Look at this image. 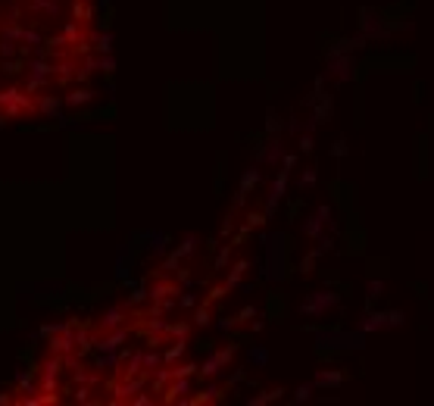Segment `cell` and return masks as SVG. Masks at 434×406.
I'll return each instance as SVG.
<instances>
[{"label": "cell", "instance_id": "4", "mask_svg": "<svg viewBox=\"0 0 434 406\" xmlns=\"http://www.w3.org/2000/svg\"><path fill=\"white\" fill-rule=\"evenodd\" d=\"M75 344H78V334H72V328L66 325L63 331H56L53 338H50V353L66 356V353H72V350H75Z\"/></svg>", "mask_w": 434, "mask_h": 406}, {"label": "cell", "instance_id": "8", "mask_svg": "<svg viewBox=\"0 0 434 406\" xmlns=\"http://www.w3.org/2000/svg\"><path fill=\"white\" fill-rule=\"evenodd\" d=\"M125 316H128V309H125V306H116V309H110L107 316L100 319V328H103V331H110V328H122Z\"/></svg>", "mask_w": 434, "mask_h": 406}, {"label": "cell", "instance_id": "29", "mask_svg": "<svg viewBox=\"0 0 434 406\" xmlns=\"http://www.w3.org/2000/svg\"><path fill=\"white\" fill-rule=\"evenodd\" d=\"M169 334H172V338H184V334H187V325H172Z\"/></svg>", "mask_w": 434, "mask_h": 406}, {"label": "cell", "instance_id": "11", "mask_svg": "<svg viewBox=\"0 0 434 406\" xmlns=\"http://www.w3.org/2000/svg\"><path fill=\"white\" fill-rule=\"evenodd\" d=\"M256 181H260V169H250V172H247V175H244V178H241V194H238V203H241V200H244V197H247V194H250V188H253V184H256Z\"/></svg>", "mask_w": 434, "mask_h": 406}, {"label": "cell", "instance_id": "38", "mask_svg": "<svg viewBox=\"0 0 434 406\" xmlns=\"http://www.w3.org/2000/svg\"><path fill=\"white\" fill-rule=\"evenodd\" d=\"M225 260H228V247L219 253V260H216V266H225Z\"/></svg>", "mask_w": 434, "mask_h": 406}, {"label": "cell", "instance_id": "2", "mask_svg": "<svg viewBox=\"0 0 434 406\" xmlns=\"http://www.w3.org/2000/svg\"><path fill=\"white\" fill-rule=\"evenodd\" d=\"M337 303V294H331V291H319V294H309L306 300L300 303V316H309V319H319V316H325L328 309H331Z\"/></svg>", "mask_w": 434, "mask_h": 406}, {"label": "cell", "instance_id": "7", "mask_svg": "<svg viewBox=\"0 0 434 406\" xmlns=\"http://www.w3.org/2000/svg\"><path fill=\"white\" fill-rule=\"evenodd\" d=\"M356 334H319V347H356Z\"/></svg>", "mask_w": 434, "mask_h": 406}, {"label": "cell", "instance_id": "16", "mask_svg": "<svg viewBox=\"0 0 434 406\" xmlns=\"http://www.w3.org/2000/svg\"><path fill=\"white\" fill-rule=\"evenodd\" d=\"M60 369H63V356L53 353V359H47V363H44V375H60Z\"/></svg>", "mask_w": 434, "mask_h": 406}, {"label": "cell", "instance_id": "13", "mask_svg": "<svg viewBox=\"0 0 434 406\" xmlns=\"http://www.w3.org/2000/svg\"><path fill=\"white\" fill-rule=\"evenodd\" d=\"M187 391H191V381H187V378H175V385L166 391V400H175L178 394H187Z\"/></svg>", "mask_w": 434, "mask_h": 406}, {"label": "cell", "instance_id": "31", "mask_svg": "<svg viewBox=\"0 0 434 406\" xmlns=\"http://www.w3.org/2000/svg\"><path fill=\"white\" fill-rule=\"evenodd\" d=\"M300 184H303V188H312V184H315V172H306V175L300 178Z\"/></svg>", "mask_w": 434, "mask_h": 406}, {"label": "cell", "instance_id": "23", "mask_svg": "<svg viewBox=\"0 0 434 406\" xmlns=\"http://www.w3.org/2000/svg\"><path fill=\"white\" fill-rule=\"evenodd\" d=\"M194 322H197V325H209V309H206V306H200V309L194 312Z\"/></svg>", "mask_w": 434, "mask_h": 406}, {"label": "cell", "instance_id": "17", "mask_svg": "<svg viewBox=\"0 0 434 406\" xmlns=\"http://www.w3.org/2000/svg\"><path fill=\"white\" fill-rule=\"evenodd\" d=\"M184 353V338H178V341H175V347H169V350H166V356H162V359H166V363H175V359H178Z\"/></svg>", "mask_w": 434, "mask_h": 406}, {"label": "cell", "instance_id": "21", "mask_svg": "<svg viewBox=\"0 0 434 406\" xmlns=\"http://www.w3.org/2000/svg\"><path fill=\"white\" fill-rule=\"evenodd\" d=\"M166 294H175V287H172V284H159V287H153V291H150V297H153V300L166 297Z\"/></svg>", "mask_w": 434, "mask_h": 406}, {"label": "cell", "instance_id": "22", "mask_svg": "<svg viewBox=\"0 0 434 406\" xmlns=\"http://www.w3.org/2000/svg\"><path fill=\"white\" fill-rule=\"evenodd\" d=\"M309 397H312V388H309V385H303V388H297V394H294V400H297V403H303V400H309Z\"/></svg>", "mask_w": 434, "mask_h": 406}, {"label": "cell", "instance_id": "39", "mask_svg": "<svg viewBox=\"0 0 434 406\" xmlns=\"http://www.w3.org/2000/svg\"><path fill=\"white\" fill-rule=\"evenodd\" d=\"M88 394H91L88 388H78V394H75V400H88Z\"/></svg>", "mask_w": 434, "mask_h": 406}, {"label": "cell", "instance_id": "32", "mask_svg": "<svg viewBox=\"0 0 434 406\" xmlns=\"http://www.w3.org/2000/svg\"><path fill=\"white\" fill-rule=\"evenodd\" d=\"M247 222H250V225H263V222H266V216H263V213H250Z\"/></svg>", "mask_w": 434, "mask_h": 406}, {"label": "cell", "instance_id": "36", "mask_svg": "<svg viewBox=\"0 0 434 406\" xmlns=\"http://www.w3.org/2000/svg\"><path fill=\"white\" fill-rule=\"evenodd\" d=\"M234 322H238V319H222V322H219V328H222V331H228Z\"/></svg>", "mask_w": 434, "mask_h": 406}, {"label": "cell", "instance_id": "18", "mask_svg": "<svg viewBox=\"0 0 434 406\" xmlns=\"http://www.w3.org/2000/svg\"><path fill=\"white\" fill-rule=\"evenodd\" d=\"M31 75L34 78H47V75H53V69L47 63H31Z\"/></svg>", "mask_w": 434, "mask_h": 406}, {"label": "cell", "instance_id": "12", "mask_svg": "<svg viewBox=\"0 0 434 406\" xmlns=\"http://www.w3.org/2000/svg\"><path fill=\"white\" fill-rule=\"evenodd\" d=\"M341 381H344L341 372H319L315 375V385L319 388H334V385H341Z\"/></svg>", "mask_w": 434, "mask_h": 406}, {"label": "cell", "instance_id": "10", "mask_svg": "<svg viewBox=\"0 0 434 406\" xmlns=\"http://www.w3.org/2000/svg\"><path fill=\"white\" fill-rule=\"evenodd\" d=\"M125 338H128V328H116L110 338H100V341H97V350H103V353H107V350H116V347H119Z\"/></svg>", "mask_w": 434, "mask_h": 406}, {"label": "cell", "instance_id": "14", "mask_svg": "<svg viewBox=\"0 0 434 406\" xmlns=\"http://www.w3.org/2000/svg\"><path fill=\"white\" fill-rule=\"evenodd\" d=\"M34 107H38L41 113H56L60 110V100L56 97H41V100H34Z\"/></svg>", "mask_w": 434, "mask_h": 406}, {"label": "cell", "instance_id": "15", "mask_svg": "<svg viewBox=\"0 0 434 406\" xmlns=\"http://www.w3.org/2000/svg\"><path fill=\"white\" fill-rule=\"evenodd\" d=\"M244 272H247V263L241 260V263H238V266H234V269H231V275H228V281H225V287H234V284L241 281V275H244Z\"/></svg>", "mask_w": 434, "mask_h": 406}, {"label": "cell", "instance_id": "6", "mask_svg": "<svg viewBox=\"0 0 434 406\" xmlns=\"http://www.w3.org/2000/svg\"><path fill=\"white\" fill-rule=\"evenodd\" d=\"M231 353H234V347H225V350H219V353H213V356L206 359V366L200 369V372H203V375H216V372H219L222 366H228V359H231Z\"/></svg>", "mask_w": 434, "mask_h": 406}, {"label": "cell", "instance_id": "19", "mask_svg": "<svg viewBox=\"0 0 434 406\" xmlns=\"http://www.w3.org/2000/svg\"><path fill=\"white\" fill-rule=\"evenodd\" d=\"M91 100V91H75V94H69L66 103H72V107H78V103H88Z\"/></svg>", "mask_w": 434, "mask_h": 406}, {"label": "cell", "instance_id": "20", "mask_svg": "<svg viewBox=\"0 0 434 406\" xmlns=\"http://www.w3.org/2000/svg\"><path fill=\"white\" fill-rule=\"evenodd\" d=\"M197 372V366H191V363H184V366H178V369H172V375L175 378H187V375H194Z\"/></svg>", "mask_w": 434, "mask_h": 406}, {"label": "cell", "instance_id": "37", "mask_svg": "<svg viewBox=\"0 0 434 406\" xmlns=\"http://www.w3.org/2000/svg\"><path fill=\"white\" fill-rule=\"evenodd\" d=\"M194 303H197V300H194L191 294H184V297H181V306H194Z\"/></svg>", "mask_w": 434, "mask_h": 406}, {"label": "cell", "instance_id": "3", "mask_svg": "<svg viewBox=\"0 0 434 406\" xmlns=\"http://www.w3.org/2000/svg\"><path fill=\"white\" fill-rule=\"evenodd\" d=\"M394 325H403V312H400V309L369 312V316L359 319V328H362V331H381V328H394Z\"/></svg>", "mask_w": 434, "mask_h": 406}, {"label": "cell", "instance_id": "35", "mask_svg": "<svg viewBox=\"0 0 434 406\" xmlns=\"http://www.w3.org/2000/svg\"><path fill=\"white\" fill-rule=\"evenodd\" d=\"M300 150H303V153H306V150H312V137H303V141H300Z\"/></svg>", "mask_w": 434, "mask_h": 406}, {"label": "cell", "instance_id": "33", "mask_svg": "<svg viewBox=\"0 0 434 406\" xmlns=\"http://www.w3.org/2000/svg\"><path fill=\"white\" fill-rule=\"evenodd\" d=\"M110 44H113V38H110V34H103V38H100V44H97V47H100L103 53H107V50H110Z\"/></svg>", "mask_w": 434, "mask_h": 406}, {"label": "cell", "instance_id": "24", "mask_svg": "<svg viewBox=\"0 0 434 406\" xmlns=\"http://www.w3.org/2000/svg\"><path fill=\"white\" fill-rule=\"evenodd\" d=\"M159 363V356L156 353H144V372H153V366Z\"/></svg>", "mask_w": 434, "mask_h": 406}, {"label": "cell", "instance_id": "26", "mask_svg": "<svg viewBox=\"0 0 434 406\" xmlns=\"http://www.w3.org/2000/svg\"><path fill=\"white\" fill-rule=\"evenodd\" d=\"M381 291H384V281H369V297H372V300L381 297Z\"/></svg>", "mask_w": 434, "mask_h": 406}, {"label": "cell", "instance_id": "5", "mask_svg": "<svg viewBox=\"0 0 434 406\" xmlns=\"http://www.w3.org/2000/svg\"><path fill=\"white\" fill-rule=\"evenodd\" d=\"M331 222V206H319L309 219H306V225H303V231H306L309 238H319L322 235V228Z\"/></svg>", "mask_w": 434, "mask_h": 406}, {"label": "cell", "instance_id": "27", "mask_svg": "<svg viewBox=\"0 0 434 406\" xmlns=\"http://www.w3.org/2000/svg\"><path fill=\"white\" fill-rule=\"evenodd\" d=\"M169 378H175V375H172V372H159V375H156V381H153V388H156V391H162Z\"/></svg>", "mask_w": 434, "mask_h": 406}, {"label": "cell", "instance_id": "30", "mask_svg": "<svg viewBox=\"0 0 434 406\" xmlns=\"http://www.w3.org/2000/svg\"><path fill=\"white\" fill-rule=\"evenodd\" d=\"M250 316H256V309H253V306H244V309L238 312V322H247Z\"/></svg>", "mask_w": 434, "mask_h": 406}, {"label": "cell", "instance_id": "1", "mask_svg": "<svg viewBox=\"0 0 434 406\" xmlns=\"http://www.w3.org/2000/svg\"><path fill=\"white\" fill-rule=\"evenodd\" d=\"M0 110H3L6 119H16V116L31 113V110H38V107H34V100L28 97V91L6 88V91H0Z\"/></svg>", "mask_w": 434, "mask_h": 406}, {"label": "cell", "instance_id": "28", "mask_svg": "<svg viewBox=\"0 0 434 406\" xmlns=\"http://www.w3.org/2000/svg\"><path fill=\"white\" fill-rule=\"evenodd\" d=\"M88 16H91V9H88L85 3H75V19H78V22H85Z\"/></svg>", "mask_w": 434, "mask_h": 406}, {"label": "cell", "instance_id": "9", "mask_svg": "<svg viewBox=\"0 0 434 406\" xmlns=\"http://www.w3.org/2000/svg\"><path fill=\"white\" fill-rule=\"evenodd\" d=\"M285 184H288V172H281V175L275 178V184H272V194H269V203H266V213H272L275 206H278V200H281V194H285Z\"/></svg>", "mask_w": 434, "mask_h": 406}, {"label": "cell", "instance_id": "34", "mask_svg": "<svg viewBox=\"0 0 434 406\" xmlns=\"http://www.w3.org/2000/svg\"><path fill=\"white\" fill-rule=\"evenodd\" d=\"M138 406H150V403H153V400H150V397H144V394H141V397H132Z\"/></svg>", "mask_w": 434, "mask_h": 406}, {"label": "cell", "instance_id": "25", "mask_svg": "<svg viewBox=\"0 0 434 406\" xmlns=\"http://www.w3.org/2000/svg\"><path fill=\"white\" fill-rule=\"evenodd\" d=\"M250 359H253V363H260V366H266V359H269V353L263 350V347H256V350L250 353Z\"/></svg>", "mask_w": 434, "mask_h": 406}]
</instances>
